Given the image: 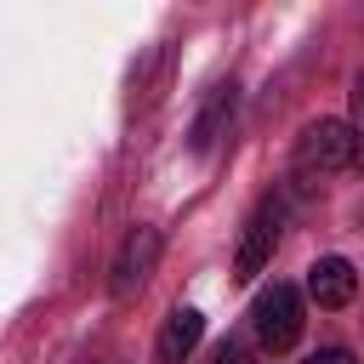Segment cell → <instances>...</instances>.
Instances as JSON below:
<instances>
[{"label": "cell", "mask_w": 364, "mask_h": 364, "mask_svg": "<svg viewBox=\"0 0 364 364\" xmlns=\"http://www.w3.org/2000/svg\"><path fill=\"white\" fill-rule=\"evenodd\" d=\"M301 364H358V358H353L347 347H318V353H307Z\"/></svg>", "instance_id": "30bf717a"}, {"label": "cell", "mask_w": 364, "mask_h": 364, "mask_svg": "<svg viewBox=\"0 0 364 364\" xmlns=\"http://www.w3.org/2000/svg\"><path fill=\"white\" fill-rule=\"evenodd\" d=\"M199 336H205V318H199V307H176V313L165 318L159 341H154V358H159V364H188V353L199 347Z\"/></svg>", "instance_id": "8992f818"}, {"label": "cell", "mask_w": 364, "mask_h": 364, "mask_svg": "<svg viewBox=\"0 0 364 364\" xmlns=\"http://www.w3.org/2000/svg\"><path fill=\"white\" fill-rule=\"evenodd\" d=\"M228 114H233V85H222V91H216V97L205 102V114L193 119V148H199V154H205V148L216 142V125H222Z\"/></svg>", "instance_id": "52a82bcc"}, {"label": "cell", "mask_w": 364, "mask_h": 364, "mask_svg": "<svg viewBox=\"0 0 364 364\" xmlns=\"http://www.w3.org/2000/svg\"><path fill=\"white\" fill-rule=\"evenodd\" d=\"M210 364H262V353H256L250 341L228 336V341H216V347H210Z\"/></svg>", "instance_id": "ba28073f"}, {"label": "cell", "mask_w": 364, "mask_h": 364, "mask_svg": "<svg viewBox=\"0 0 364 364\" xmlns=\"http://www.w3.org/2000/svg\"><path fill=\"white\" fill-rule=\"evenodd\" d=\"M307 296L318 301V307H347L353 296H358V273H353V262L347 256H318L313 267H307Z\"/></svg>", "instance_id": "5b68a950"}, {"label": "cell", "mask_w": 364, "mask_h": 364, "mask_svg": "<svg viewBox=\"0 0 364 364\" xmlns=\"http://www.w3.org/2000/svg\"><path fill=\"white\" fill-rule=\"evenodd\" d=\"M250 336H256L262 353H290L296 336H301V290L273 279V284L250 301Z\"/></svg>", "instance_id": "6da1fadb"}, {"label": "cell", "mask_w": 364, "mask_h": 364, "mask_svg": "<svg viewBox=\"0 0 364 364\" xmlns=\"http://www.w3.org/2000/svg\"><path fill=\"white\" fill-rule=\"evenodd\" d=\"M347 125H353V148H358L353 165L364 171V68H358V80H353V119H347Z\"/></svg>", "instance_id": "9c48e42d"}, {"label": "cell", "mask_w": 364, "mask_h": 364, "mask_svg": "<svg viewBox=\"0 0 364 364\" xmlns=\"http://www.w3.org/2000/svg\"><path fill=\"white\" fill-rule=\"evenodd\" d=\"M353 159H358V148H353V125L347 119L301 125V136H296V176H336Z\"/></svg>", "instance_id": "7a4b0ae2"}, {"label": "cell", "mask_w": 364, "mask_h": 364, "mask_svg": "<svg viewBox=\"0 0 364 364\" xmlns=\"http://www.w3.org/2000/svg\"><path fill=\"white\" fill-rule=\"evenodd\" d=\"M279 228H284V205H279V199H262V205L250 210L245 239H239V256H233V279H239V284H250V279L273 262V250H279Z\"/></svg>", "instance_id": "3957f363"}, {"label": "cell", "mask_w": 364, "mask_h": 364, "mask_svg": "<svg viewBox=\"0 0 364 364\" xmlns=\"http://www.w3.org/2000/svg\"><path fill=\"white\" fill-rule=\"evenodd\" d=\"M159 267V228H148V222H136L125 239H119V256H114V279H108V290L125 301V296H136L142 284H148V273Z\"/></svg>", "instance_id": "277c9868"}]
</instances>
